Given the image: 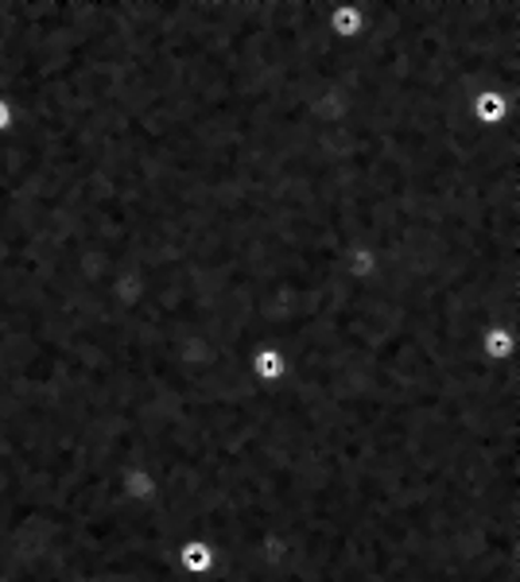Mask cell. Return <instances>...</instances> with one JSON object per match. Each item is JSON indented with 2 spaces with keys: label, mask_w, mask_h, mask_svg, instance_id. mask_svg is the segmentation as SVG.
I'll return each instance as SVG.
<instances>
[{
  "label": "cell",
  "mask_w": 520,
  "mask_h": 582,
  "mask_svg": "<svg viewBox=\"0 0 520 582\" xmlns=\"http://www.w3.org/2000/svg\"><path fill=\"white\" fill-rule=\"evenodd\" d=\"M292 373V362H288L284 350L277 346H257L249 357V377L257 381V385H280V381Z\"/></svg>",
  "instance_id": "obj_1"
},
{
  "label": "cell",
  "mask_w": 520,
  "mask_h": 582,
  "mask_svg": "<svg viewBox=\"0 0 520 582\" xmlns=\"http://www.w3.org/2000/svg\"><path fill=\"white\" fill-rule=\"evenodd\" d=\"M478 350H481V357L493 362V365L517 362L520 357V331L517 326H489V331L478 339Z\"/></svg>",
  "instance_id": "obj_2"
},
{
  "label": "cell",
  "mask_w": 520,
  "mask_h": 582,
  "mask_svg": "<svg viewBox=\"0 0 520 582\" xmlns=\"http://www.w3.org/2000/svg\"><path fill=\"white\" fill-rule=\"evenodd\" d=\"M12 121H17V113H12V102H9V97H0V133H9Z\"/></svg>",
  "instance_id": "obj_3"
}]
</instances>
